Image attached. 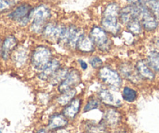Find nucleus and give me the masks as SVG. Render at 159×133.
<instances>
[{
	"label": "nucleus",
	"mask_w": 159,
	"mask_h": 133,
	"mask_svg": "<svg viewBox=\"0 0 159 133\" xmlns=\"http://www.w3.org/2000/svg\"><path fill=\"white\" fill-rule=\"evenodd\" d=\"M120 6L114 1L107 3L103 8L100 20V26L111 37H119L122 30L119 14Z\"/></svg>",
	"instance_id": "1"
},
{
	"label": "nucleus",
	"mask_w": 159,
	"mask_h": 133,
	"mask_svg": "<svg viewBox=\"0 0 159 133\" xmlns=\"http://www.w3.org/2000/svg\"><path fill=\"white\" fill-rule=\"evenodd\" d=\"M54 52L52 48L46 43H40L31 48L30 54L29 67L35 73L42 71L54 59Z\"/></svg>",
	"instance_id": "2"
},
{
	"label": "nucleus",
	"mask_w": 159,
	"mask_h": 133,
	"mask_svg": "<svg viewBox=\"0 0 159 133\" xmlns=\"http://www.w3.org/2000/svg\"><path fill=\"white\" fill-rule=\"evenodd\" d=\"M52 9L48 5L40 3L33 7L30 13V22L28 26L31 34L40 37L45 25L52 19Z\"/></svg>",
	"instance_id": "3"
},
{
	"label": "nucleus",
	"mask_w": 159,
	"mask_h": 133,
	"mask_svg": "<svg viewBox=\"0 0 159 133\" xmlns=\"http://www.w3.org/2000/svg\"><path fill=\"white\" fill-rule=\"evenodd\" d=\"M96 76L104 87L113 91L119 92L124 86V80L119 72L116 67L110 64H104L100 69L96 70Z\"/></svg>",
	"instance_id": "4"
},
{
	"label": "nucleus",
	"mask_w": 159,
	"mask_h": 133,
	"mask_svg": "<svg viewBox=\"0 0 159 133\" xmlns=\"http://www.w3.org/2000/svg\"><path fill=\"white\" fill-rule=\"evenodd\" d=\"M87 33L94 43L98 52L102 55L111 52L113 47L112 37L102 29L100 25H93Z\"/></svg>",
	"instance_id": "5"
},
{
	"label": "nucleus",
	"mask_w": 159,
	"mask_h": 133,
	"mask_svg": "<svg viewBox=\"0 0 159 133\" xmlns=\"http://www.w3.org/2000/svg\"><path fill=\"white\" fill-rule=\"evenodd\" d=\"M32 5L27 2L16 4L6 14V18L11 23L16 25L18 27H28L30 22V13Z\"/></svg>",
	"instance_id": "6"
},
{
	"label": "nucleus",
	"mask_w": 159,
	"mask_h": 133,
	"mask_svg": "<svg viewBox=\"0 0 159 133\" xmlns=\"http://www.w3.org/2000/svg\"><path fill=\"white\" fill-rule=\"evenodd\" d=\"M66 24L51 20L45 25L40 37L48 45H59Z\"/></svg>",
	"instance_id": "7"
},
{
	"label": "nucleus",
	"mask_w": 159,
	"mask_h": 133,
	"mask_svg": "<svg viewBox=\"0 0 159 133\" xmlns=\"http://www.w3.org/2000/svg\"><path fill=\"white\" fill-rule=\"evenodd\" d=\"M86 31L75 23L66 24L65 31L58 45L64 47L67 50L75 52L76 44L81 36Z\"/></svg>",
	"instance_id": "8"
},
{
	"label": "nucleus",
	"mask_w": 159,
	"mask_h": 133,
	"mask_svg": "<svg viewBox=\"0 0 159 133\" xmlns=\"http://www.w3.org/2000/svg\"><path fill=\"white\" fill-rule=\"evenodd\" d=\"M115 67L119 72L123 79L128 82L131 85L138 86L144 83L137 73L134 64L133 62L130 61L123 60L118 62Z\"/></svg>",
	"instance_id": "9"
},
{
	"label": "nucleus",
	"mask_w": 159,
	"mask_h": 133,
	"mask_svg": "<svg viewBox=\"0 0 159 133\" xmlns=\"http://www.w3.org/2000/svg\"><path fill=\"white\" fill-rule=\"evenodd\" d=\"M31 48L24 44H19L11 55L10 63L17 69L29 67L30 54Z\"/></svg>",
	"instance_id": "10"
},
{
	"label": "nucleus",
	"mask_w": 159,
	"mask_h": 133,
	"mask_svg": "<svg viewBox=\"0 0 159 133\" xmlns=\"http://www.w3.org/2000/svg\"><path fill=\"white\" fill-rule=\"evenodd\" d=\"M82 71L79 68L71 67L65 79L57 87L58 93L76 88L82 83Z\"/></svg>",
	"instance_id": "11"
},
{
	"label": "nucleus",
	"mask_w": 159,
	"mask_h": 133,
	"mask_svg": "<svg viewBox=\"0 0 159 133\" xmlns=\"http://www.w3.org/2000/svg\"><path fill=\"white\" fill-rule=\"evenodd\" d=\"M144 32L153 33L159 26V20L145 4L140 5V17Z\"/></svg>",
	"instance_id": "12"
},
{
	"label": "nucleus",
	"mask_w": 159,
	"mask_h": 133,
	"mask_svg": "<svg viewBox=\"0 0 159 133\" xmlns=\"http://www.w3.org/2000/svg\"><path fill=\"white\" fill-rule=\"evenodd\" d=\"M20 41L14 34L9 33L2 37V51L0 55V60L3 63L10 62L11 55L14 50L18 46Z\"/></svg>",
	"instance_id": "13"
},
{
	"label": "nucleus",
	"mask_w": 159,
	"mask_h": 133,
	"mask_svg": "<svg viewBox=\"0 0 159 133\" xmlns=\"http://www.w3.org/2000/svg\"><path fill=\"white\" fill-rule=\"evenodd\" d=\"M115 92L107 87L99 89L96 96L100 100L102 105L108 107H116L119 108L123 105V102L118 97L115 95Z\"/></svg>",
	"instance_id": "14"
},
{
	"label": "nucleus",
	"mask_w": 159,
	"mask_h": 133,
	"mask_svg": "<svg viewBox=\"0 0 159 133\" xmlns=\"http://www.w3.org/2000/svg\"><path fill=\"white\" fill-rule=\"evenodd\" d=\"M102 121L108 129H114L121 126L123 122V115L116 107H106L103 111Z\"/></svg>",
	"instance_id": "15"
},
{
	"label": "nucleus",
	"mask_w": 159,
	"mask_h": 133,
	"mask_svg": "<svg viewBox=\"0 0 159 133\" xmlns=\"http://www.w3.org/2000/svg\"><path fill=\"white\" fill-rule=\"evenodd\" d=\"M64 62L62 61V59L60 57H55L50 62V63L43 69L42 71L36 73L37 75V79L40 82L48 83V80L51 79V76L57 71L61 66L64 65Z\"/></svg>",
	"instance_id": "16"
},
{
	"label": "nucleus",
	"mask_w": 159,
	"mask_h": 133,
	"mask_svg": "<svg viewBox=\"0 0 159 133\" xmlns=\"http://www.w3.org/2000/svg\"><path fill=\"white\" fill-rule=\"evenodd\" d=\"M75 52L81 55L88 56L96 54V48L87 32L84 33L80 37L79 40H78Z\"/></svg>",
	"instance_id": "17"
},
{
	"label": "nucleus",
	"mask_w": 159,
	"mask_h": 133,
	"mask_svg": "<svg viewBox=\"0 0 159 133\" xmlns=\"http://www.w3.org/2000/svg\"><path fill=\"white\" fill-rule=\"evenodd\" d=\"M137 73L143 82H153L156 79V74L152 70L145 59H139L134 62Z\"/></svg>",
	"instance_id": "18"
},
{
	"label": "nucleus",
	"mask_w": 159,
	"mask_h": 133,
	"mask_svg": "<svg viewBox=\"0 0 159 133\" xmlns=\"http://www.w3.org/2000/svg\"><path fill=\"white\" fill-rule=\"evenodd\" d=\"M82 103H83L82 98L79 96H76L66 106L62 107V115L69 121H75L79 114L80 113L82 107Z\"/></svg>",
	"instance_id": "19"
},
{
	"label": "nucleus",
	"mask_w": 159,
	"mask_h": 133,
	"mask_svg": "<svg viewBox=\"0 0 159 133\" xmlns=\"http://www.w3.org/2000/svg\"><path fill=\"white\" fill-rule=\"evenodd\" d=\"M140 17V5L139 6H132L127 4L120 8L119 14V20L121 25L125 26L131 20L138 19Z\"/></svg>",
	"instance_id": "20"
},
{
	"label": "nucleus",
	"mask_w": 159,
	"mask_h": 133,
	"mask_svg": "<svg viewBox=\"0 0 159 133\" xmlns=\"http://www.w3.org/2000/svg\"><path fill=\"white\" fill-rule=\"evenodd\" d=\"M69 122L70 121L62 115L61 112H55L49 116L46 128L50 131H55L68 127Z\"/></svg>",
	"instance_id": "21"
},
{
	"label": "nucleus",
	"mask_w": 159,
	"mask_h": 133,
	"mask_svg": "<svg viewBox=\"0 0 159 133\" xmlns=\"http://www.w3.org/2000/svg\"><path fill=\"white\" fill-rule=\"evenodd\" d=\"M71 67L68 66L67 65L64 64L62 66H61L60 68L57 69V71L51 77V79L48 80V83L49 85L52 86V87H57L64 79H65V77L68 75V72Z\"/></svg>",
	"instance_id": "22"
},
{
	"label": "nucleus",
	"mask_w": 159,
	"mask_h": 133,
	"mask_svg": "<svg viewBox=\"0 0 159 133\" xmlns=\"http://www.w3.org/2000/svg\"><path fill=\"white\" fill-rule=\"evenodd\" d=\"M108 128L101 120L99 122L93 121H87L84 125L85 133H107Z\"/></svg>",
	"instance_id": "23"
},
{
	"label": "nucleus",
	"mask_w": 159,
	"mask_h": 133,
	"mask_svg": "<svg viewBox=\"0 0 159 133\" xmlns=\"http://www.w3.org/2000/svg\"><path fill=\"white\" fill-rule=\"evenodd\" d=\"M121 98L123 101L128 104L134 103L138 97V93L135 88L130 85H124L120 90Z\"/></svg>",
	"instance_id": "24"
},
{
	"label": "nucleus",
	"mask_w": 159,
	"mask_h": 133,
	"mask_svg": "<svg viewBox=\"0 0 159 133\" xmlns=\"http://www.w3.org/2000/svg\"><path fill=\"white\" fill-rule=\"evenodd\" d=\"M77 90L76 88L70 90L68 91L64 92V93H58L55 98V102L60 107H64L66 106L70 101L72 99H74L76 96H77Z\"/></svg>",
	"instance_id": "25"
},
{
	"label": "nucleus",
	"mask_w": 159,
	"mask_h": 133,
	"mask_svg": "<svg viewBox=\"0 0 159 133\" xmlns=\"http://www.w3.org/2000/svg\"><path fill=\"white\" fill-rule=\"evenodd\" d=\"M146 61L156 75H159V51L153 49L146 55Z\"/></svg>",
	"instance_id": "26"
},
{
	"label": "nucleus",
	"mask_w": 159,
	"mask_h": 133,
	"mask_svg": "<svg viewBox=\"0 0 159 133\" xmlns=\"http://www.w3.org/2000/svg\"><path fill=\"white\" fill-rule=\"evenodd\" d=\"M124 26H125L126 31L130 32V34H133L136 37H140V36L144 34V29H143L141 21L138 19H134V20H131Z\"/></svg>",
	"instance_id": "27"
},
{
	"label": "nucleus",
	"mask_w": 159,
	"mask_h": 133,
	"mask_svg": "<svg viewBox=\"0 0 159 133\" xmlns=\"http://www.w3.org/2000/svg\"><path fill=\"white\" fill-rule=\"evenodd\" d=\"M102 105V104L101 103L100 100L99 99V97L96 95H93V96H91L87 100L86 103H85V104L83 107V109H82V112L84 114L88 113V112H91V111L99 108Z\"/></svg>",
	"instance_id": "28"
},
{
	"label": "nucleus",
	"mask_w": 159,
	"mask_h": 133,
	"mask_svg": "<svg viewBox=\"0 0 159 133\" xmlns=\"http://www.w3.org/2000/svg\"><path fill=\"white\" fill-rule=\"evenodd\" d=\"M88 64L91 66V68L94 70H98L105 64L102 58L96 54H93L89 55L88 59Z\"/></svg>",
	"instance_id": "29"
},
{
	"label": "nucleus",
	"mask_w": 159,
	"mask_h": 133,
	"mask_svg": "<svg viewBox=\"0 0 159 133\" xmlns=\"http://www.w3.org/2000/svg\"><path fill=\"white\" fill-rule=\"evenodd\" d=\"M17 0H0V13H7L16 5Z\"/></svg>",
	"instance_id": "30"
},
{
	"label": "nucleus",
	"mask_w": 159,
	"mask_h": 133,
	"mask_svg": "<svg viewBox=\"0 0 159 133\" xmlns=\"http://www.w3.org/2000/svg\"><path fill=\"white\" fill-rule=\"evenodd\" d=\"M144 4L149 8L152 13L159 20V0H151V1L144 3Z\"/></svg>",
	"instance_id": "31"
},
{
	"label": "nucleus",
	"mask_w": 159,
	"mask_h": 133,
	"mask_svg": "<svg viewBox=\"0 0 159 133\" xmlns=\"http://www.w3.org/2000/svg\"><path fill=\"white\" fill-rule=\"evenodd\" d=\"M77 63L79 65V69L82 72L86 71L88 69L89 64L85 59H83L82 58H79V59H77Z\"/></svg>",
	"instance_id": "32"
},
{
	"label": "nucleus",
	"mask_w": 159,
	"mask_h": 133,
	"mask_svg": "<svg viewBox=\"0 0 159 133\" xmlns=\"http://www.w3.org/2000/svg\"><path fill=\"white\" fill-rule=\"evenodd\" d=\"M107 133H126V129L120 126L114 129H108Z\"/></svg>",
	"instance_id": "33"
},
{
	"label": "nucleus",
	"mask_w": 159,
	"mask_h": 133,
	"mask_svg": "<svg viewBox=\"0 0 159 133\" xmlns=\"http://www.w3.org/2000/svg\"><path fill=\"white\" fill-rule=\"evenodd\" d=\"M126 2L127 4L132 5V6H139L144 4V0H126Z\"/></svg>",
	"instance_id": "34"
},
{
	"label": "nucleus",
	"mask_w": 159,
	"mask_h": 133,
	"mask_svg": "<svg viewBox=\"0 0 159 133\" xmlns=\"http://www.w3.org/2000/svg\"><path fill=\"white\" fill-rule=\"evenodd\" d=\"M152 43H153L154 49L159 51V37H155L153 40V41H152Z\"/></svg>",
	"instance_id": "35"
},
{
	"label": "nucleus",
	"mask_w": 159,
	"mask_h": 133,
	"mask_svg": "<svg viewBox=\"0 0 159 133\" xmlns=\"http://www.w3.org/2000/svg\"><path fill=\"white\" fill-rule=\"evenodd\" d=\"M52 132L54 133H71L70 130H68V129H67V127L62 128V129H57V130L55 131H52Z\"/></svg>",
	"instance_id": "36"
},
{
	"label": "nucleus",
	"mask_w": 159,
	"mask_h": 133,
	"mask_svg": "<svg viewBox=\"0 0 159 133\" xmlns=\"http://www.w3.org/2000/svg\"><path fill=\"white\" fill-rule=\"evenodd\" d=\"M36 133H54L52 132V131H50L48 130L47 128H45V129H38V130L36 132Z\"/></svg>",
	"instance_id": "37"
},
{
	"label": "nucleus",
	"mask_w": 159,
	"mask_h": 133,
	"mask_svg": "<svg viewBox=\"0 0 159 133\" xmlns=\"http://www.w3.org/2000/svg\"><path fill=\"white\" fill-rule=\"evenodd\" d=\"M2 37L0 36V55H1V51H2Z\"/></svg>",
	"instance_id": "38"
},
{
	"label": "nucleus",
	"mask_w": 159,
	"mask_h": 133,
	"mask_svg": "<svg viewBox=\"0 0 159 133\" xmlns=\"http://www.w3.org/2000/svg\"><path fill=\"white\" fill-rule=\"evenodd\" d=\"M149 1H151V0H144V3L148 2H149Z\"/></svg>",
	"instance_id": "39"
},
{
	"label": "nucleus",
	"mask_w": 159,
	"mask_h": 133,
	"mask_svg": "<svg viewBox=\"0 0 159 133\" xmlns=\"http://www.w3.org/2000/svg\"><path fill=\"white\" fill-rule=\"evenodd\" d=\"M0 133H2V129H0Z\"/></svg>",
	"instance_id": "40"
},
{
	"label": "nucleus",
	"mask_w": 159,
	"mask_h": 133,
	"mask_svg": "<svg viewBox=\"0 0 159 133\" xmlns=\"http://www.w3.org/2000/svg\"><path fill=\"white\" fill-rule=\"evenodd\" d=\"M1 16H2V14H1V13H0V17H1Z\"/></svg>",
	"instance_id": "41"
}]
</instances>
